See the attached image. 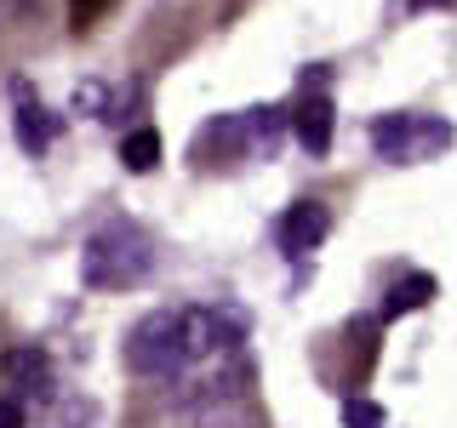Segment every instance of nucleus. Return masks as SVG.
I'll list each match as a JSON object with an SVG mask.
<instances>
[{
  "label": "nucleus",
  "instance_id": "nucleus-1",
  "mask_svg": "<svg viewBox=\"0 0 457 428\" xmlns=\"http://www.w3.org/2000/svg\"><path fill=\"white\" fill-rule=\"evenodd\" d=\"M228 337H240V320L223 309H200V303H178V309H154L126 332L120 360L132 377H183L189 366L212 360Z\"/></svg>",
  "mask_w": 457,
  "mask_h": 428
},
{
  "label": "nucleus",
  "instance_id": "nucleus-2",
  "mask_svg": "<svg viewBox=\"0 0 457 428\" xmlns=\"http://www.w3.org/2000/svg\"><path fill=\"white\" fill-rule=\"evenodd\" d=\"M154 275V240L149 228L132 218H109L86 235L80 246V280L92 292H126V285H143Z\"/></svg>",
  "mask_w": 457,
  "mask_h": 428
},
{
  "label": "nucleus",
  "instance_id": "nucleus-3",
  "mask_svg": "<svg viewBox=\"0 0 457 428\" xmlns=\"http://www.w3.org/2000/svg\"><path fill=\"white\" fill-rule=\"evenodd\" d=\"M452 137H457L452 120H440V114L400 109V114H378V120H371V149L389 166H423V160H435V154H446Z\"/></svg>",
  "mask_w": 457,
  "mask_h": 428
},
{
  "label": "nucleus",
  "instance_id": "nucleus-4",
  "mask_svg": "<svg viewBox=\"0 0 457 428\" xmlns=\"http://www.w3.org/2000/svg\"><path fill=\"white\" fill-rule=\"evenodd\" d=\"M326 235H332V211H326V200H292V206L280 211V223H275V246L286 257H309Z\"/></svg>",
  "mask_w": 457,
  "mask_h": 428
},
{
  "label": "nucleus",
  "instance_id": "nucleus-5",
  "mask_svg": "<svg viewBox=\"0 0 457 428\" xmlns=\"http://www.w3.org/2000/svg\"><path fill=\"white\" fill-rule=\"evenodd\" d=\"M286 120H292V137L303 143V149L314 154V160H320V154H332V97H326V86L320 80H303V97H297V109L286 114Z\"/></svg>",
  "mask_w": 457,
  "mask_h": 428
},
{
  "label": "nucleus",
  "instance_id": "nucleus-6",
  "mask_svg": "<svg viewBox=\"0 0 457 428\" xmlns=\"http://www.w3.org/2000/svg\"><path fill=\"white\" fill-rule=\"evenodd\" d=\"M12 114H18V149L40 160V154L57 143V120L46 114V103H40V97H29V80L12 86Z\"/></svg>",
  "mask_w": 457,
  "mask_h": 428
},
{
  "label": "nucleus",
  "instance_id": "nucleus-7",
  "mask_svg": "<svg viewBox=\"0 0 457 428\" xmlns=\"http://www.w3.org/2000/svg\"><path fill=\"white\" fill-rule=\"evenodd\" d=\"M6 383L18 389L12 399H23V394H35V399H40V394L52 389V354H46V349H35V342L12 349V354H6Z\"/></svg>",
  "mask_w": 457,
  "mask_h": 428
},
{
  "label": "nucleus",
  "instance_id": "nucleus-8",
  "mask_svg": "<svg viewBox=\"0 0 457 428\" xmlns=\"http://www.w3.org/2000/svg\"><path fill=\"white\" fill-rule=\"evenodd\" d=\"M435 275H423V268H411V275H400L389 292H383V320H400V314H418L435 303Z\"/></svg>",
  "mask_w": 457,
  "mask_h": 428
},
{
  "label": "nucleus",
  "instance_id": "nucleus-9",
  "mask_svg": "<svg viewBox=\"0 0 457 428\" xmlns=\"http://www.w3.org/2000/svg\"><path fill=\"white\" fill-rule=\"evenodd\" d=\"M120 166L126 171H154L161 166V132H154V126H137V132H126L120 137Z\"/></svg>",
  "mask_w": 457,
  "mask_h": 428
},
{
  "label": "nucleus",
  "instance_id": "nucleus-10",
  "mask_svg": "<svg viewBox=\"0 0 457 428\" xmlns=\"http://www.w3.org/2000/svg\"><path fill=\"white\" fill-rule=\"evenodd\" d=\"M343 428H389V411L366 394H349L343 399Z\"/></svg>",
  "mask_w": 457,
  "mask_h": 428
},
{
  "label": "nucleus",
  "instance_id": "nucleus-11",
  "mask_svg": "<svg viewBox=\"0 0 457 428\" xmlns=\"http://www.w3.org/2000/svg\"><path fill=\"white\" fill-rule=\"evenodd\" d=\"M109 6H114V0H69V23H75V29H92Z\"/></svg>",
  "mask_w": 457,
  "mask_h": 428
},
{
  "label": "nucleus",
  "instance_id": "nucleus-12",
  "mask_svg": "<svg viewBox=\"0 0 457 428\" xmlns=\"http://www.w3.org/2000/svg\"><path fill=\"white\" fill-rule=\"evenodd\" d=\"M0 428H23V399H0Z\"/></svg>",
  "mask_w": 457,
  "mask_h": 428
}]
</instances>
